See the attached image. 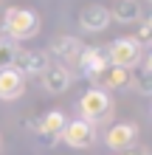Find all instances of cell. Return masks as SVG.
I'll return each mask as SVG.
<instances>
[{
    "mask_svg": "<svg viewBox=\"0 0 152 155\" xmlns=\"http://www.w3.org/2000/svg\"><path fill=\"white\" fill-rule=\"evenodd\" d=\"M141 59H144V45H141L135 37H118V40L110 42V48H107V62H110L113 68L132 71Z\"/></svg>",
    "mask_w": 152,
    "mask_h": 155,
    "instance_id": "cell-2",
    "label": "cell"
},
{
    "mask_svg": "<svg viewBox=\"0 0 152 155\" xmlns=\"http://www.w3.org/2000/svg\"><path fill=\"white\" fill-rule=\"evenodd\" d=\"M79 113H82L85 121H104V118H110L113 116V96L107 93V90L102 87H90V90H85L82 99H79Z\"/></svg>",
    "mask_w": 152,
    "mask_h": 155,
    "instance_id": "cell-3",
    "label": "cell"
},
{
    "mask_svg": "<svg viewBox=\"0 0 152 155\" xmlns=\"http://www.w3.org/2000/svg\"><path fill=\"white\" fill-rule=\"evenodd\" d=\"M65 124H68V116L62 110H48L45 116H42L37 121V135L42 141V147H53V144L59 141L62 130H65Z\"/></svg>",
    "mask_w": 152,
    "mask_h": 155,
    "instance_id": "cell-6",
    "label": "cell"
},
{
    "mask_svg": "<svg viewBox=\"0 0 152 155\" xmlns=\"http://www.w3.org/2000/svg\"><path fill=\"white\" fill-rule=\"evenodd\" d=\"M135 138H138V127L132 124V121H118V124H113L110 130H107V135H104L107 147L115 150V152H127L130 147H135Z\"/></svg>",
    "mask_w": 152,
    "mask_h": 155,
    "instance_id": "cell-7",
    "label": "cell"
},
{
    "mask_svg": "<svg viewBox=\"0 0 152 155\" xmlns=\"http://www.w3.org/2000/svg\"><path fill=\"white\" fill-rule=\"evenodd\" d=\"M149 37H152V20H144V23H141V28H138V37H135V40H138L141 45H147Z\"/></svg>",
    "mask_w": 152,
    "mask_h": 155,
    "instance_id": "cell-17",
    "label": "cell"
},
{
    "mask_svg": "<svg viewBox=\"0 0 152 155\" xmlns=\"http://www.w3.org/2000/svg\"><path fill=\"white\" fill-rule=\"evenodd\" d=\"M141 12H144V6H141L138 0H115V3H113V12H110V20L135 23V20H141Z\"/></svg>",
    "mask_w": 152,
    "mask_h": 155,
    "instance_id": "cell-14",
    "label": "cell"
},
{
    "mask_svg": "<svg viewBox=\"0 0 152 155\" xmlns=\"http://www.w3.org/2000/svg\"><path fill=\"white\" fill-rule=\"evenodd\" d=\"M25 93V76L14 68L0 71V99L3 102H14Z\"/></svg>",
    "mask_w": 152,
    "mask_h": 155,
    "instance_id": "cell-10",
    "label": "cell"
},
{
    "mask_svg": "<svg viewBox=\"0 0 152 155\" xmlns=\"http://www.w3.org/2000/svg\"><path fill=\"white\" fill-rule=\"evenodd\" d=\"M76 65H79V71H82V76H87L96 85L99 76L110 68V62H107V48L104 45H82V51H79V57H76Z\"/></svg>",
    "mask_w": 152,
    "mask_h": 155,
    "instance_id": "cell-4",
    "label": "cell"
},
{
    "mask_svg": "<svg viewBox=\"0 0 152 155\" xmlns=\"http://www.w3.org/2000/svg\"><path fill=\"white\" fill-rule=\"evenodd\" d=\"M17 54H20L17 42H11V40H0V71H6V68H14V59H17Z\"/></svg>",
    "mask_w": 152,
    "mask_h": 155,
    "instance_id": "cell-15",
    "label": "cell"
},
{
    "mask_svg": "<svg viewBox=\"0 0 152 155\" xmlns=\"http://www.w3.org/2000/svg\"><path fill=\"white\" fill-rule=\"evenodd\" d=\"M132 82H135V87H138L141 96H149V93H152V74H149V71H141Z\"/></svg>",
    "mask_w": 152,
    "mask_h": 155,
    "instance_id": "cell-16",
    "label": "cell"
},
{
    "mask_svg": "<svg viewBox=\"0 0 152 155\" xmlns=\"http://www.w3.org/2000/svg\"><path fill=\"white\" fill-rule=\"evenodd\" d=\"M40 34V17L31 12V8H6L3 14V23H0V40H11V42H20V40H31Z\"/></svg>",
    "mask_w": 152,
    "mask_h": 155,
    "instance_id": "cell-1",
    "label": "cell"
},
{
    "mask_svg": "<svg viewBox=\"0 0 152 155\" xmlns=\"http://www.w3.org/2000/svg\"><path fill=\"white\" fill-rule=\"evenodd\" d=\"M79 25H82L85 31H104L107 25H110V12L102 6V3H93V6H85L82 12H79Z\"/></svg>",
    "mask_w": 152,
    "mask_h": 155,
    "instance_id": "cell-11",
    "label": "cell"
},
{
    "mask_svg": "<svg viewBox=\"0 0 152 155\" xmlns=\"http://www.w3.org/2000/svg\"><path fill=\"white\" fill-rule=\"evenodd\" d=\"M124 155H149V152H147L144 147H138V144H135V147H130V150L124 152Z\"/></svg>",
    "mask_w": 152,
    "mask_h": 155,
    "instance_id": "cell-18",
    "label": "cell"
},
{
    "mask_svg": "<svg viewBox=\"0 0 152 155\" xmlns=\"http://www.w3.org/2000/svg\"><path fill=\"white\" fill-rule=\"evenodd\" d=\"M70 82H73V74H70L68 65H48L45 74H42V87H45L48 93H53V96L65 93L70 87Z\"/></svg>",
    "mask_w": 152,
    "mask_h": 155,
    "instance_id": "cell-9",
    "label": "cell"
},
{
    "mask_svg": "<svg viewBox=\"0 0 152 155\" xmlns=\"http://www.w3.org/2000/svg\"><path fill=\"white\" fill-rule=\"evenodd\" d=\"M53 57H59V65L65 62H76L79 51H82V40L79 37H70V34H59V37L51 40V48H48Z\"/></svg>",
    "mask_w": 152,
    "mask_h": 155,
    "instance_id": "cell-12",
    "label": "cell"
},
{
    "mask_svg": "<svg viewBox=\"0 0 152 155\" xmlns=\"http://www.w3.org/2000/svg\"><path fill=\"white\" fill-rule=\"evenodd\" d=\"M59 141H65L68 147H73V150H85V147H90L96 141V124L85 121V118H73V121L65 124Z\"/></svg>",
    "mask_w": 152,
    "mask_h": 155,
    "instance_id": "cell-5",
    "label": "cell"
},
{
    "mask_svg": "<svg viewBox=\"0 0 152 155\" xmlns=\"http://www.w3.org/2000/svg\"><path fill=\"white\" fill-rule=\"evenodd\" d=\"M127 85H132V74L124 71V68H113V65L99 76V82H96V87H102V90H121Z\"/></svg>",
    "mask_w": 152,
    "mask_h": 155,
    "instance_id": "cell-13",
    "label": "cell"
},
{
    "mask_svg": "<svg viewBox=\"0 0 152 155\" xmlns=\"http://www.w3.org/2000/svg\"><path fill=\"white\" fill-rule=\"evenodd\" d=\"M48 65V51H20L14 59V71H20L23 76H42Z\"/></svg>",
    "mask_w": 152,
    "mask_h": 155,
    "instance_id": "cell-8",
    "label": "cell"
}]
</instances>
